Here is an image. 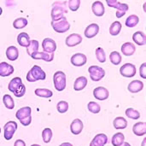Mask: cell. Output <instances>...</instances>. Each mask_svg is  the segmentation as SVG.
Segmentation results:
<instances>
[{
	"instance_id": "6da1fadb",
	"label": "cell",
	"mask_w": 146,
	"mask_h": 146,
	"mask_svg": "<svg viewBox=\"0 0 146 146\" xmlns=\"http://www.w3.org/2000/svg\"><path fill=\"white\" fill-rule=\"evenodd\" d=\"M8 89L17 98H21L26 93V86L22 83V80L20 77H15L12 79L9 83Z\"/></svg>"
},
{
	"instance_id": "7a4b0ae2",
	"label": "cell",
	"mask_w": 146,
	"mask_h": 146,
	"mask_svg": "<svg viewBox=\"0 0 146 146\" xmlns=\"http://www.w3.org/2000/svg\"><path fill=\"white\" fill-rule=\"evenodd\" d=\"M68 13L67 2L65 1H56L52 5L51 9V18L52 21H57L64 16V14Z\"/></svg>"
},
{
	"instance_id": "3957f363",
	"label": "cell",
	"mask_w": 146,
	"mask_h": 146,
	"mask_svg": "<svg viewBox=\"0 0 146 146\" xmlns=\"http://www.w3.org/2000/svg\"><path fill=\"white\" fill-rule=\"evenodd\" d=\"M46 78L45 72L38 65H34L27 74V80L35 82L37 80H44Z\"/></svg>"
},
{
	"instance_id": "277c9868",
	"label": "cell",
	"mask_w": 146,
	"mask_h": 146,
	"mask_svg": "<svg viewBox=\"0 0 146 146\" xmlns=\"http://www.w3.org/2000/svg\"><path fill=\"white\" fill-rule=\"evenodd\" d=\"M32 110L30 107H23L17 110L15 114V117L20 121L22 126H29L32 122V116H31Z\"/></svg>"
},
{
	"instance_id": "5b68a950",
	"label": "cell",
	"mask_w": 146,
	"mask_h": 146,
	"mask_svg": "<svg viewBox=\"0 0 146 146\" xmlns=\"http://www.w3.org/2000/svg\"><path fill=\"white\" fill-rule=\"evenodd\" d=\"M54 86L56 91L62 92L67 86V77L62 71H57L53 75Z\"/></svg>"
},
{
	"instance_id": "8992f818",
	"label": "cell",
	"mask_w": 146,
	"mask_h": 146,
	"mask_svg": "<svg viewBox=\"0 0 146 146\" xmlns=\"http://www.w3.org/2000/svg\"><path fill=\"white\" fill-rule=\"evenodd\" d=\"M51 26H52L54 31H56V33H66L70 28V24L65 16L62 17L61 19H59L57 21H52Z\"/></svg>"
},
{
	"instance_id": "52a82bcc",
	"label": "cell",
	"mask_w": 146,
	"mask_h": 146,
	"mask_svg": "<svg viewBox=\"0 0 146 146\" xmlns=\"http://www.w3.org/2000/svg\"><path fill=\"white\" fill-rule=\"evenodd\" d=\"M107 4L111 8H115L116 11V17L121 18L125 15L126 12L128 10L129 6L127 3H122L118 2L117 0H107Z\"/></svg>"
},
{
	"instance_id": "ba28073f",
	"label": "cell",
	"mask_w": 146,
	"mask_h": 146,
	"mask_svg": "<svg viewBox=\"0 0 146 146\" xmlns=\"http://www.w3.org/2000/svg\"><path fill=\"white\" fill-rule=\"evenodd\" d=\"M88 72L90 74V77L92 79V80L98 82L99 80H101L104 75H105V71L103 68H100L99 66H91L88 68Z\"/></svg>"
},
{
	"instance_id": "9c48e42d",
	"label": "cell",
	"mask_w": 146,
	"mask_h": 146,
	"mask_svg": "<svg viewBox=\"0 0 146 146\" xmlns=\"http://www.w3.org/2000/svg\"><path fill=\"white\" fill-rule=\"evenodd\" d=\"M3 130H4V139L6 140H10L13 138L15 131L17 130V123L15 121H9L4 125Z\"/></svg>"
},
{
	"instance_id": "30bf717a",
	"label": "cell",
	"mask_w": 146,
	"mask_h": 146,
	"mask_svg": "<svg viewBox=\"0 0 146 146\" xmlns=\"http://www.w3.org/2000/svg\"><path fill=\"white\" fill-rule=\"evenodd\" d=\"M120 73L123 77L132 78L136 74V67L133 63H126L120 68Z\"/></svg>"
},
{
	"instance_id": "8fae6325",
	"label": "cell",
	"mask_w": 146,
	"mask_h": 146,
	"mask_svg": "<svg viewBox=\"0 0 146 146\" xmlns=\"http://www.w3.org/2000/svg\"><path fill=\"white\" fill-rule=\"evenodd\" d=\"M93 96L96 99L100 101H104L109 98L110 93L108 89H106L104 86H98L94 89L93 91Z\"/></svg>"
},
{
	"instance_id": "7c38bea8",
	"label": "cell",
	"mask_w": 146,
	"mask_h": 146,
	"mask_svg": "<svg viewBox=\"0 0 146 146\" xmlns=\"http://www.w3.org/2000/svg\"><path fill=\"white\" fill-rule=\"evenodd\" d=\"M42 48L44 50V52L54 53V51L56 50V44L52 38H46L42 42Z\"/></svg>"
},
{
	"instance_id": "4fadbf2b",
	"label": "cell",
	"mask_w": 146,
	"mask_h": 146,
	"mask_svg": "<svg viewBox=\"0 0 146 146\" xmlns=\"http://www.w3.org/2000/svg\"><path fill=\"white\" fill-rule=\"evenodd\" d=\"M70 62L75 67H81L86 63L87 58H86V56L82 53H76L74 56H72Z\"/></svg>"
},
{
	"instance_id": "5bb4252c",
	"label": "cell",
	"mask_w": 146,
	"mask_h": 146,
	"mask_svg": "<svg viewBox=\"0 0 146 146\" xmlns=\"http://www.w3.org/2000/svg\"><path fill=\"white\" fill-rule=\"evenodd\" d=\"M82 42V37L78 33H72L66 38V44L68 47H74Z\"/></svg>"
},
{
	"instance_id": "9a60e30c",
	"label": "cell",
	"mask_w": 146,
	"mask_h": 146,
	"mask_svg": "<svg viewBox=\"0 0 146 146\" xmlns=\"http://www.w3.org/2000/svg\"><path fill=\"white\" fill-rule=\"evenodd\" d=\"M108 143V137L104 133L97 134L92 140L90 146H104Z\"/></svg>"
},
{
	"instance_id": "2e32d148",
	"label": "cell",
	"mask_w": 146,
	"mask_h": 146,
	"mask_svg": "<svg viewBox=\"0 0 146 146\" xmlns=\"http://www.w3.org/2000/svg\"><path fill=\"white\" fill-rule=\"evenodd\" d=\"M34 60H44V62H51L54 59V53H46V52H36L31 56Z\"/></svg>"
},
{
	"instance_id": "e0dca14e",
	"label": "cell",
	"mask_w": 146,
	"mask_h": 146,
	"mask_svg": "<svg viewBox=\"0 0 146 146\" xmlns=\"http://www.w3.org/2000/svg\"><path fill=\"white\" fill-rule=\"evenodd\" d=\"M83 127H84L83 122L80 119H74L70 125V130L74 135H79L82 132Z\"/></svg>"
},
{
	"instance_id": "ac0fdd59",
	"label": "cell",
	"mask_w": 146,
	"mask_h": 146,
	"mask_svg": "<svg viewBox=\"0 0 146 146\" xmlns=\"http://www.w3.org/2000/svg\"><path fill=\"white\" fill-rule=\"evenodd\" d=\"M14 67L5 62L0 63V76L1 77H7L11 75L14 73Z\"/></svg>"
},
{
	"instance_id": "d6986e66",
	"label": "cell",
	"mask_w": 146,
	"mask_h": 146,
	"mask_svg": "<svg viewBox=\"0 0 146 146\" xmlns=\"http://www.w3.org/2000/svg\"><path fill=\"white\" fill-rule=\"evenodd\" d=\"M127 89L132 93H138L144 89V83L139 80H133L129 83Z\"/></svg>"
},
{
	"instance_id": "ffe728a7",
	"label": "cell",
	"mask_w": 146,
	"mask_h": 146,
	"mask_svg": "<svg viewBox=\"0 0 146 146\" xmlns=\"http://www.w3.org/2000/svg\"><path fill=\"white\" fill-rule=\"evenodd\" d=\"M99 32V26L96 23H92L90 24L85 30V36L87 38H92L93 37H95Z\"/></svg>"
},
{
	"instance_id": "44dd1931",
	"label": "cell",
	"mask_w": 146,
	"mask_h": 146,
	"mask_svg": "<svg viewBox=\"0 0 146 146\" xmlns=\"http://www.w3.org/2000/svg\"><path fill=\"white\" fill-rule=\"evenodd\" d=\"M121 52L123 55L127 56H133L135 51H136V47L135 45L131 43V42H127V43H124L122 45H121Z\"/></svg>"
},
{
	"instance_id": "7402d4cb",
	"label": "cell",
	"mask_w": 146,
	"mask_h": 146,
	"mask_svg": "<svg viewBox=\"0 0 146 146\" xmlns=\"http://www.w3.org/2000/svg\"><path fill=\"white\" fill-rule=\"evenodd\" d=\"M92 12L96 16H103L105 12V9L104 6V3L101 1H96L92 3Z\"/></svg>"
},
{
	"instance_id": "603a6c76",
	"label": "cell",
	"mask_w": 146,
	"mask_h": 146,
	"mask_svg": "<svg viewBox=\"0 0 146 146\" xmlns=\"http://www.w3.org/2000/svg\"><path fill=\"white\" fill-rule=\"evenodd\" d=\"M87 82H88V80L85 76H80V77L77 78L74 84V90L76 92L82 91L87 86Z\"/></svg>"
},
{
	"instance_id": "cb8c5ba5",
	"label": "cell",
	"mask_w": 146,
	"mask_h": 146,
	"mask_svg": "<svg viewBox=\"0 0 146 146\" xmlns=\"http://www.w3.org/2000/svg\"><path fill=\"white\" fill-rule=\"evenodd\" d=\"M6 56L9 61H15L19 57V50L15 46H9L6 50Z\"/></svg>"
},
{
	"instance_id": "d4e9b609",
	"label": "cell",
	"mask_w": 146,
	"mask_h": 146,
	"mask_svg": "<svg viewBox=\"0 0 146 146\" xmlns=\"http://www.w3.org/2000/svg\"><path fill=\"white\" fill-rule=\"evenodd\" d=\"M133 132L137 136H144L146 133L145 122H138L135 123L133 127Z\"/></svg>"
},
{
	"instance_id": "484cf974",
	"label": "cell",
	"mask_w": 146,
	"mask_h": 146,
	"mask_svg": "<svg viewBox=\"0 0 146 146\" xmlns=\"http://www.w3.org/2000/svg\"><path fill=\"white\" fill-rule=\"evenodd\" d=\"M133 39L138 45H145L146 43L145 33L141 31H138L133 33Z\"/></svg>"
},
{
	"instance_id": "4316f807",
	"label": "cell",
	"mask_w": 146,
	"mask_h": 146,
	"mask_svg": "<svg viewBox=\"0 0 146 146\" xmlns=\"http://www.w3.org/2000/svg\"><path fill=\"white\" fill-rule=\"evenodd\" d=\"M17 43L22 47H27L30 44V37L27 33H21L17 36Z\"/></svg>"
},
{
	"instance_id": "83f0119b",
	"label": "cell",
	"mask_w": 146,
	"mask_h": 146,
	"mask_svg": "<svg viewBox=\"0 0 146 146\" xmlns=\"http://www.w3.org/2000/svg\"><path fill=\"white\" fill-rule=\"evenodd\" d=\"M113 125H114L115 128L117 129V130L125 129V128H127V120H126L124 117L119 116V117H116V118L114 120Z\"/></svg>"
},
{
	"instance_id": "f1b7e54d",
	"label": "cell",
	"mask_w": 146,
	"mask_h": 146,
	"mask_svg": "<svg viewBox=\"0 0 146 146\" xmlns=\"http://www.w3.org/2000/svg\"><path fill=\"white\" fill-rule=\"evenodd\" d=\"M112 145L113 146H121L125 142V136L122 133H117L112 137Z\"/></svg>"
},
{
	"instance_id": "f546056e",
	"label": "cell",
	"mask_w": 146,
	"mask_h": 146,
	"mask_svg": "<svg viewBox=\"0 0 146 146\" xmlns=\"http://www.w3.org/2000/svg\"><path fill=\"white\" fill-rule=\"evenodd\" d=\"M38 47H39V44L38 41L37 40H30V44L27 47V54L31 56L33 54L36 53L38 51Z\"/></svg>"
},
{
	"instance_id": "4dcf8cb0",
	"label": "cell",
	"mask_w": 146,
	"mask_h": 146,
	"mask_svg": "<svg viewBox=\"0 0 146 146\" xmlns=\"http://www.w3.org/2000/svg\"><path fill=\"white\" fill-rule=\"evenodd\" d=\"M121 27H122V25L120 21H116L115 22H113L110 27V33L112 35V36H116L120 33V32L121 31Z\"/></svg>"
},
{
	"instance_id": "1f68e13d",
	"label": "cell",
	"mask_w": 146,
	"mask_h": 146,
	"mask_svg": "<svg viewBox=\"0 0 146 146\" xmlns=\"http://www.w3.org/2000/svg\"><path fill=\"white\" fill-rule=\"evenodd\" d=\"M35 94L38 97L44 98H49L53 96V92L50 90L45 89V88H38V89H36L35 90Z\"/></svg>"
},
{
	"instance_id": "d6a6232c",
	"label": "cell",
	"mask_w": 146,
	"mask_h": 146,
	"mask_svg": "<svg viewBox=\"0 0 146 146\" xmlns=\"http://www.w3.org/2000/svg\"><path fill=\"white\" fill-rule=\"evenodd\" d=\"M139 21V18L136 15H129L126 20V26L128 27H134L138 25Z\"/></svg>"
},
{
	"instance_id": "836d02e7",
	"label": "cell",
	"mask_w": 146,
	"mask_h": 146,
	"mask_svg": "<svg viewBox=\"0 0 146 146\" xmlns=\"http://www.w3.org/2000/svg\"><path fill=\"white\" fill-rule=\"evenodd\" d=\"M110 60L112 64L119 65L121 62V61H122L121 55L118 51H112L110 53Z\"/></svg>"
},
{
	"instance_id": "e575fe53",
	"label": "cell",
	"mask_w": 146,
	"mask_h": 146,
	"mask_svg": "<svg viewBox=\"0 0 146 146\" xmlns=\"http://www.w3.org/2000/svg\"><path fill=\"white\" fill-rule=\"evenodd\" d=\"M3 102L4 106L8 109V110H13L15 108V103H14V99L12 98L11 96H9V94H5L3 98Z\"/></svg>"
},
{
	"instance_id": "d590c367",
	"label": "cell",
	"mask_w": 146,
	"mask_h": 146,
	"mask_svg": "<svg viewBox=\"0 0 146 146\" xmlns=\"http://www.w3.org/2000/svg\"><path fill=\"white\" fill-rule=\"evenodd\" d=\"M27 25V20L26 18H23V17H20V18H17L13 22V27L15 28V29H21V28H24Z\"/></svg>"
},
{
	"instance_id": "8d00e7d4",
	"label": "cell",
	"mask_w": 146,
	"mask_h": 146,
	"mask_svg": "<svg viewBox=\"0 0 146 146\" xmlns=\"http://www.w3.org/2000/svg\"><path fill=\"white\" fill-rule=\"evenodd\" d=\"M52 136H53V133H52V130L50 128H44L42 132V138H43V141L45 143V144H48L51 141V139H52Z\"/></svg>"
},
{
	"instance_id": "74e56055",
	"label": "cell",
	"mask_w": 146,
	"mask_h": 146,
	"mask_svg": "<svg viewBox=\"0 0 146 146\" xmlns=\"http://www.w3.org/2000/svg\"><path fill=\"white\" fill-rule=\"evenodd\" d=\"M126 115L132 120H138L140 117V113L133 108H128L126 110Z\"/></svg>"
},
{
	"instance_id": "f35d334b",
	"label": "cell",
	"mask_w": 146,
	"mask_h": 146,
	"mask_svg": "<svg viewBox=\"0 0 146 146\" xmlns=\"http://www.w3.org/2000/svg\"><path fill=\"white\" fill-rule=\"evenodd\" d=\"M96 57L98 59V61L99 62H106V55H105V51L103 48L98 47L96 49Z\"/></svg>"
},
{
	"instance_id": "ab89813d",
	"label": "cell",
	"mask_w": 146,
	"mask_h": 146,
	"mask_svg": "<svg viewBox=\"0 0 146 146\" xmlns=\"http://www.w3.org/2000/svg\"><path fill=\"white\" fill-rule=\"evenodd\" d=\"M87 108H88V110L93 114H98L101 110V107L100 105L96 103V102H90L88 103L87 104Z\"/></svg>"
},
{
	"instance_id": "60d3db41",
	"label": "cell",
	"mask_w": 146,
	"mask_h": 146,
	"mask_svg": "<svg viewBox=\"0 0 146 146\" xmlns=\"http://www.w3.org/2000/svg\"><path fill=\"white\" fill-rule=\"evenodd\" d=\"M56 110L59 113L64 114L68 110V104L66 101H60L56 105Z\"/></svg>"
},
{
	"instance_id": "b9f144b4",
	"label": "cell",
	"mask_w": 146,
	"mask_h": 146,
	"mask_svg": "<svg viewBox=\"0 0 146 146\" xmlns=\"http://www.w3.org/2000/svg\"><path fill=\"white\" fill-rule=\"evenodd\" d=\"M80 5V0H69L68 3V6L70 10L77 11Z\"/></svg>"
},
{
	"instance_id": "7bdbcfd3",
	"label": "cell",
	"mask_w": 146,
	"mask_h": 146,
	"mask_svg": "<svg viewBox=\"0 0 146 146\" xmlns=\"http://www.w3.org/2000/svg\"><path fill=\"white\" fill-rule=\"evenodd\" d=\"M139 74H140V76L143 78V79H146V63L144 62L141 66H140V68H139Z\"/></svg>"
},
{
	"instance_id": "ee69618b",
	"label": "cell",
	"mask_w": 146,
	"mask_h": 146,
	"mask_svg": "<svg viewBox=\"0 0 146 146\" xmlns=\"http://www.w3.org/2000/svg\"><path fill=\"white\" fill-rule=\"evenodd\" d=\"M14 146H26V143L22 140V139H17L15 144Z\"/></svg>"
},
{
	"instance_id": "f6af8a7d",
	"label": "cell",
	"mask_w": 146,
	"mask_h": 146,
	"mask_svg": "<svg viewBox=\"0 0 146 146\" xmlns=\"http://www.w3.org/2000/svg\"><path fill=\"white\" fill-rule=\"evenodd\" d=\"M59 146H73V145H72V144H70V143H62V144H61Z\"/></svg>"
},
{
	"instance_id": "bcb514c9",
	"label": "cell",
	"mask_w": 146,
	"mask_h": 146,
	"mask_svg": "<svg viewBox=\"0 0 146 146\" xmlns=\"http://www.w3.org/2000/svg\"><path fill=\"white\" fill-rule=\"evenodd\" d=\"M121 146H131V145L130 144H128L127 142H124L123 144H122V145Z\"/></svg>"
},
{
	"instance_id": "7dc6e473",
	"label": "cell",
	"mask_w": 146,
	"mask_h": 146,
	"mask_svg": "<svg viewBox=\"0 0 146 146\" xmlns=\"http://www.w3.org/2000/svg\"><path fill=\"white\" fill-rule=\"evenodd\" d=\"M145 142H146V139H144V140H143V144H142V146H145Z\"/></svg>"
},
{
	"instance_id": "c3c4849f",
	"label": "cell",
	"mask_w": 146,
	"mask_h": 146,
	"mask_svg": "<svg viewBox=\"0 0 146 146\" xmlns=\"http://www.w3.org/2000/svg\"><path fill=\"white\" fill-rule=\"evenodd\" d=\"M2 13H3V9H2V8L0 7V15H2Z\"/></svg>"
},
{
	"instance_id": "681fc988",
	"label": "cell",
	"mask_w": 146,
	"mask_h": 146,
	"mask_svg": "<svg viewBox=\"0 0 146 146\" xmlns=\"http://www.w3.org/2000/svg\"><path fill=\"white\" fill-rule=\"evenodd\" d=\"M31 146H41V145H36V144H34V145H32Z\"/></svg>"
},
{
	"instance_id": "f907efd6",
	"label": "cell",
	"mask_w": 146,
	"mask_h": 146,
	"mask_svg": "<svg viewBox=\"0 0 146 146\" xmlns=\"http://www.w3.org/2000/svg\"><path fill=\"white\" fill-rule=\"evenodd\" d=\"M0 133H1V127H0Z\"/></svg>"
}]
</instances>
